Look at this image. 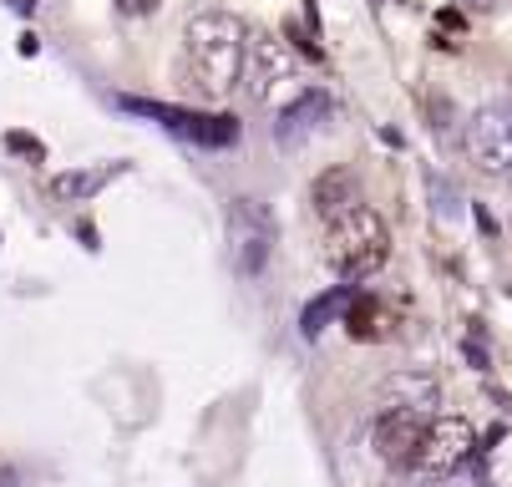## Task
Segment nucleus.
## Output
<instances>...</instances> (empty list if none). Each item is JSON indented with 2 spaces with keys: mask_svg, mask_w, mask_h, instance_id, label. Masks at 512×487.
Instances as JSON below:
<instances>
[{
  "mask_svg": "<svg viewBox=\"0 0 512 487\" xmlns=\"http://www.w3.org/2000/svg\"><path fill=\"white\" fill-rule=\"evenodd\" d=\"M188 72H193V87L203 97H229L244 77V21L229 16V11H203L188 21Z\"/></svg>",
  "mask_w": 512,
  "mask_h": 487,
  "instance_id": "1",
  "label": "nucleus"
},
{
  "mask_svg": "<svg viewBox=\"0 0 512 487\" xmlns=\"http://www.w3.org/2000/svg\"><path fill=\"white\" fill-rule=\"evenodd\" d=\"M325 254H330L340 280H371V274L391 259V224L376 214V208L350 203L345 214L330 219Z\"/></svg>",
  "mask_w": 512,
  "mask_h": 487,
  "instance_id": "2",
  "label": "nucleus"
},
{
  "mask_svg": "<svg viewBox=\"0 0 512 487\" xmlns=\"http://www.w3.org/2000/svg\"><path fill=\"white\" fill-rule=\"evenodd\" d=\"M117 107L188 137L193 148H234L239 143V122L229 112H193V107H168V102H148V97H117Z\"/></svg>",
  "mask_w": 512,
  "mask_h": 487,
  "instance_id": "3",
  "label": "nucleus"
},
{
  "mask_svg": "<svg viewBox=\"0 0 512 487\" xmlns=\"http://www.w3.org/2000/svg\"><path fill=\"white\" fill-rule=\"evenodd\" d=\"M274 214L269 203L259 198H234L229 203V249H234V269L244 274V280H254V274H264L269 254H274Z\"/></svg>",
  "mask_w": 512,
  "mask_h": 487,
  "instance_id": "4",
  "label": "nucleus"
},
{
  "mask_svg": "<svg viewBox=\"0 0 512 487\" xmlns=\"http://www.w3.org/2000/svg\"><path fill=\"white\" fill-rule=\"evenodd\" d=\"M472 457H477V432H472L467 416H431L426 437H421V452H416V472L447 477Z\"/></svg>",
  "mask_w": 512,
  "mask_h": 487,
  "instance_id": "5",
  "label": "nucleus"
},
{
  "mask_svg": "<svg viewBox=\"0 0 512 487\" xmlns=\"http://www.w3.org/2000/svg\"><path fill=\"white\" fill-rule=\"evenodd\" d=\"M467 153L487 173H512V97L482 107L467 122Z\"/></svg>",
  "mask_w": 512,
  "mask_h": 487,
  "instance_id": "6",
  "label": "nucleus"
},
{
  "mask_svg": "<svg viewBox=\"0 0 512 487\" xmlns=\"http://www.w3.org/2000/svg\"><path fill=\"white\" fill-rule=\"evenodd\" d=\"M421 437H426V411H406V406L401 411H381L376 432H371L381 462H391V467H416Z\"/></svg>",
  "mask_w": 512,
  "mask_h": 487,
  "instance_id": "7",
  "label": "nucleus"
},
{
  "mask_svg": "<svg viewBox=\"0 0 512 487\" xmlns=\"http://www.w3.org/2000/svg\"><path fill=\"white\" fill-rule=\"evenodd\" d=\"M330 117H335L330 92L310 87V92H300L295 102L279 112V122H274V143H279V148H300V143H310V137H315Z\"/></svg>",
  "mask_w": 512,
  "mask_h": 487,
  "instance_id": "8",
  "label": "nucleus"
},
{
  "mask_svg": "<svg viewBox=\"0 0 512 487\" xmlns=\"http://www.w3.org/2000/svg\"><path fill=\"white\" fill-rule=\"evenodd\" d=\"M127 173V163H92V168H66V173H56L51 178V198H61V203H87V198H97L107 183H117Z\"/></svg>",
  "mask_w": 512,
  "mask_h": 487,
  "instance_id": "9",
  "label": "nucleus"
},
{
  "mask_svg": "<svg viewBox=\"0 0 512 487\" xmlns=\"http://www.w3.org/2000/svg\"><path fill=\"white\" fill-rule=\"evenodd\" d=\"M254 66H259V87H254V97H269L279 82H289L295 77V56L284 51V41H274V36H254Z\"/></svg>",
  "mask_w": 512,
  "mask_h": 487,
  "instance_id": "10",
  "label": "nucleus"
},
{
  "mask_svg": "<svg viewBox=\"0 0 512 487\" xmlns=\"http://www.w3.org/2000/svg\"><path fill=\"white\" fill-rule=\"evenodd\" d=\"M376 401H381V411H401V406H406V411H426V406H436V381L406 371V376H391Z\"/></svg>",
  "mask_w": 512,
  "mask_h": 487,
  "instance_id": "11",
  "label": "nucleus"
},
{
  "mask_svg": "<svg viewBox=\"0 0 512 487\" xmlns=\"http://www.w3.org/2000/svg\"><path fill=\"white\" fill-rule=\"evenodd\" d=\"M477 457H482V482L487 487H512V432H492L487 437V447H477Z\"/></svg>",
  "mask_w": 512,
  "mask_h": 487,
  "instance_id": "12",
  "label": "nucleus"
},
{
  "mask_svg": "<svg viewBox=\"0 0 512 487\" xmlns=\"http://www.w3.org/2000/svg\"><path fill=\"white\" fill-rule=\"evenodd\" d=\"M350 203H360L355 198V178L340 168V173H320V183H315V208L325 219H335V214H345Z\"/></svg>",
  "mask_w": 512,
  "mask_h": 487,
  "instance_id": "13",
  "label": "nucleus"
},
{
  "mask_svg": "<svg viewBox=\"0 0 512 487\" xmlns=\"http://www.w3.org/2000/svg\"><path fill=\"white\" fill-rule=\"evenodd\" d=\"M345 300H350V290L340 285V290H325V295H315L310 305H305V315H300V330L315 340V335H325V325L345 310Z\"/></svg>",
  "mask_w": 512,
  "mask_h": 487,
  "instance_id": "14",
  "label": "nucleus"
},
{
  "mask_svg": "<svg viewBox=\"0 0 512 487\" xmlns=\"http://www.w3.org/2000/svg\"><path fill=\"white\" fill-rule=\"evenodd\" d=\"M345 325H350V335H360V340H371V335H381V305H376L371 295H360V300H350V315H345Z\"/></svg>",
  "mask_w": 512,
  "mask_h": 487,
  "instance_id": "15",
  "label": "nucleus"
},
{
  "mask_svg": "<svg viewBox=\"0 0 512 487\" xmlns=\"http://www.w3.org/2000/svg\"><path fill=\"white\" fill-rule=\"evenodd\" d=\"M6 148H11V153H26V158H41V143H36V137H26V132H11Z\"/></svg>",
  "mask_w": 512,
  "mask_h": 487,
  "instance_id": "16",
  "label": "nucleus"
},
{
  "mask_svg": "<svg viewBox=\"0 0 512 487\" xmlns=\"http://www.w3.org/2000/svg\"><path fill=\"white\" fill-rule=\"evenodd\" d=\"M163 6V0H117V11H127V16H153Z\"/></svg>",
  "mask_w": 512,
  "mask_h": 487,
  "instance_id": "17",
  "label": "nucleus"
},
{
  "mask_svg": "<svg viewBox=\"0 0 512 487\" xmlns=\"http://www.w3.org/2000/svg\"><path fill=\"white\" fill-rule=\"evenodd\" d=\"M11 11H16V16H31V11H36V0H11Z\"/></svg>",
  "mask_w": 512,
  "mask_h": 487,
  "instance_id": "18",
  "label": "nucleus"
},
{
  "mask_svg": "<svg viewBox=\"0 0 512 487\" xmlns=\"http://www.w3.org/2000/svg\"><path fill=\"white\" fill-rule=\"evenodd\" d=\"M0 487H16V472H0Z\"/></svg>",
  "mask_w": 512,
  "mask_h": 487,
  "instance_id": "19",
  "label": "nucleus"
},
{
  "mask_svg": "<svg viewBox=\"0 0 512 487\" xmlns=\"http://www.w3.org/2000/svg\"><path fill=\"white\" fill-rule=\"evenodd\" d=\"M507 178H512V173H507Z\"/></svg>",
  "mask_w": 512,
  "mask_h": 487,
  "instance_id": "20",
  "label": "nucleus"
}]
</instances>
